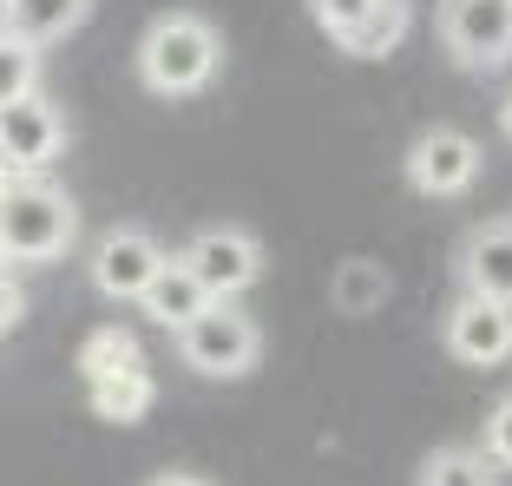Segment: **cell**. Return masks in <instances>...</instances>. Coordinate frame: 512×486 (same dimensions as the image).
<instances>
[{"mask_svg": "<svg viewBox=\"0 0 512 486\" xmlns=\"http://www.w3.org/2000/svg\"><path fill=\"white\" fill-rule=\"evenodd\" d=\"M224 73V33L191 7H171L138 33V79L158 99H197Z\"/></svg>", "mask_w": 512, "mask_h": 486, "instance_id": "obj_1", "label": "cell"}, {"mask_svg": "<svg viewBox=\"0 0 512 486\" xmlns=\"http://www.w3.org/2000/svg\"><path fill=\"white\" fill-rule=\"evenodd\" d=\"M73 237H79V204L60 184L7 178V191H0V263L46 270V263H60L73 250Z\"/></svg>", "mask_w": 512, "mask_h": 486, "instance_id": "obj_2", "label": "cell"}, {"mask_svg": "<svg viewBox=\"0 0 512 486\" xmlns=\"http://www.w3.org/2000/svg\"><path fill=\"white\" fill-rule=\"evenodd\" d=\"M171 342H178V362L204 381H243L263 362V329H256L237 303H211L191 329L171 335Z\"/></svg>", "mask_w": 512, "mask_h": 486, "instance_id": "obj_3", "label": "cell"}, {"mask_svg": "<svg viewBox=\"0 0 512 486\" xmlns=\"http://www.w3.org/2000/svg\"><path fill=\"white\" fill-rule=\"evenodd\" d=\"M434 27L447 60L467 73H493L512 60V0H440Z\"/></svg>", "mask_w": 512, "mask_h": 486, "instance_id": "obj_4", "label": "cell"}, {"mask_svg": "<svg viewBox=\"0 0 512 486\" xmlns=\"http://www.w3.org/2000/svg\"><path fill=\"white\" fill-rule=\"evenodd\" d=\"M184 270L204 283V296L211 303H237L243 289L263 276V243L250 237L243 224H204L191 243H184Z\"/></svg>", "mask_w": 512, "mask_h": 486, "instance_id": "obj_5", "label": "cell"}, {"mask_svg": "<svg viewBox=\"0 0 512 486\" xmlns=\"http://www.w3.org/2000/svg\"><path fill=\"white\" fill-rule=\"evenodd\" d=\"M66 138H73V119L40 92L0 106V165L14 178H46V165L66 152Z\"/></svg>", "mask_w": 512, "mask_h": 486, "instance_id": "obj_6", "label": "cell"}, {"mask_svg": "<svg viewBox=\"0 0 512 486\" xmlns=\"http://www.w3.org/2000/svg\"><path fill=\"white\" fill-rule=\"evenodd\" d=\"M165 263H171L165 243L151 237L145 224H112L106 237L92 243V289H99L106 303H138Z\"/></svg>", "mask_w": 512, "mask_h": 486, "instance_id": "obj_7", "label": "cell"}, {"mask_svg": "<svg viewBox=\"0 0 512 486\" xmlns=\"http://www.w3.org/2000/svg\"><path fill=\"white\" fill-rule=\"evenodd\" d=\"M480 145H473L460 125H427L414 145H407V184L421 198H460L473 178H480Z\"/></svg>", "mask_w": 512, "mask_h": 486, "instance_id": "obj_8", "label": "cell"}, {"mask_svg": "<svg viewBox=\"0 0 512 486\" xmlns=\"http://www.w3.org/2000/svg\"><path fill=\"white\" fill-rule=\"evenodd\" d=\"M440 342H447L453 362L499 368V362H512V309L460 289V296H453V309H447V322H440Z\"/></svg>", "mask_w": 512, "mask_h": 486, "instance_id": "obj_9", "label": "cell"}, {"mask_svg": "<svg viewBox=\"0 0 512 486\" xmlns=\"http://www.w3.org/2000/svg\"><path fill=\"white\" fill-rule=\"evenodd\" d=\"M453 276L467 296H486V303L512 309V217H486L460 237L453 250Z\"/></svg>", "mask_w": 512, "mask_h": 486, "instance_id": "obj_10", "label": "cell"}, {"mask_svg": "<svg viewBox=\"0 0 512 486\" xmlns=\"http://www.w3.org/2000/svg\"><path fill=\"white\" fill-rule=\"evenodd\" d=\"M138 303H145V322H158V329H191L197 316H204V309H211V296H204V283H197L191 270H184L178 257L165 263V270L151 276V289L145 296H138Z\"/></svg>", "mask_w": 512, "mask_h": 486, "instance_id": "obj_11", "label": "cell"}, {"mask_svg": "<svg viewBox=\"0 0 512 486\" xmlns=\"http://www.w3.org/2000/svg\"><path fill=\"white\" fill-rule=\"evenodd\" d=\"M394 296V276L381 257H342L329 276V303L342 309V316H375V309H388Z\"/></svg>", "mask_w": 512, "mask_h": 486, "instance_id": "obj_12", "label": "cell"}, {"mask_svg": "<svg viewBox=\"0 0 512 486\" xmlns=\"http://www.w3.org/2000/svg\"><path fill=\"white\" fill-rule=\"evenodd\" d=\"M86 14H92V0H14V7L0 14V27L20 33L27 46H53V40H66Z\"/></svg>", "mask_w": 512, "mask_h": 486, "instance_id": "obj_13", "label": "cell"}, {"mask_svg": "<svg viewBox=\"0 0 512 486\" xmlns=\"http://www.w3.org/2000/svg\"><path fill=\"white\" fill-rule=\"evenodd\" d=\"M86 395H92V414H99V421L132 427V421H145V408L158 401V381H151V368H145V362H138V368H125V375L92 381Z\"/></svg>", "mask_w": 512, "mask_h": 486, "instance_id": "obj_14", "label": "cell"}, {"mask_svg": "<svg viewBox=\"0 0 512 486\" xmlns=\"http://www.w3.org/2000/svg\"><path fill=\"white\" fill-rule=\"evenodd\" d=\"M145 355H138V335L125 329V322H106V329H92L86 342H79V381H106V375H125V368H138Z\"/></svg>", "mask_w": 512, "mask_h": 486, "instance_id": "obj_15", "label": "cell"}, {"mask_svg": "<svg viewBox=\"0 0 512 486\" xmlns=\"http://www.w3.org/2000/svg\"><path fill=\"white\" fill-rule=\"evenodd\" d=\"M414 486H499V467L480 454V447L453 441V447H434L414 473Z\"/></svg>", "mask_w": 512, "mask_h": 486, "instance_id": "obj_16", "label": "cell"}, {"mask_svg": "<svg viewBox=\"0 0 512 486\" xmlns=\"http://www.w3.org/2000/svg\"><path fill=\"white\" fill-rule=\"evenodd\" d=\"M27 92H40V46L0 27V106H14Z\"/></svg>", "mask_w": 512, "mask_h": 486, "instance_id": "obj_17", "label": "cell"}, {"mask_svg": "<svg viewBox=\"0 0 512 486\" xmlns=\"http://www.w3.org/2000/svg\"><path fill=\"white\" fill-rule=\"evenodd\" d=\"M401 40H407V0H381L375 20H368V27L355 33L342 53H348V60H388Z\"/></svg>", "mask_w": 512, "mask_h": 486, "instance_id": "obj_18", "label": "cell"}, {"mask_svg": "<svg viewBox=\"0 0 512 486\" xmlns=\"http://www.w3.org/2000/svg\"><path fill=\"white\" fill-rule=\"evenodd\" d=\"M375 7H381V0H309L316 27L329 33L335 46H348V40H355V33H362L368 20H375Z\"/></svg>", "mask_w": 512, "mask_h": 486, "instance_id": "obj_19", "label": "cell"}, {"mask_svg": "<svg viewBox=\"0 0 512 486\" xmlns=\"http://www.w3.org/2000/svg\"><path fill=\"white\" fill-rule=\"evenodd\" d=\"M480 454L493 460L499 473H512V395L493 401V414H486V427H480Z\"/></svg>", "mask_w": 512, "mask_h": 486, "instance_id": "obj_20", "label": "cell"}, {"mask_svg": "<svg viewBox=\"0 0 512 486\" xmlns=\"http://www.w3.org/2000/svg\"><path fill=\"white\" fill-rule=\"evenodd\" d=\"M20 316H27V289H20V276H7V270H0V335L14 329Z\"/></svg>", "mask_w": 512, "mask_h": 486, "instance_id": "obj_21", "label": "cell"}, {"mask_svg": "<svg viewBox=\"0 0 512 486\" xmlns=\"http://www.w3.org/2000/svg\"><path fill=\"white\" fill-rule=\"evenodd\" d=\"M145 486H217V480H204V473H184V467H171V473H151Z\"/></svg>", "mask_w": 512, "mask_h": 486, "instance_id": "obj_22", "label": "cell"}, {"mask_svg": "<svg viewBox=\"0 0 512 486\" xmlns=\"http://www.w3.org/2000/svg\"><path fill=\"white\" fill-rule=\"evenodd\" d=\"M499 132L512 138V99H506V106H499Z\"/></svg>", "mask_w": 512, "mask_h": 486, "instance_id": "obj_23", "label": "cell"}, {"mask_svg": "<svg viewBox=\"0 0 512 486\" xmlns=\"http://www.w3.org/2000/svg\"><path fill=\"white\" fill-rule=\"evenodd\" d=\"M7 178H14V171H7V165H0V191H7Z\"/></svg>", "mask_w": 512, "mask_h": 486, "instance_id": "obj_24", "label": "cell"}, {"mask_svg": "<svg viewBox=\"0 0 512 486\" xmlns=\"http://www.w3.org/2000/svg\"><path fill=\"white\" fill-rule=\"evenodd\" d=\"M7 7H14V0H0V14H7Z\"/></svg>", "mask_w": 512, "mask_h": 486, "instance_id": "obj_25", "label": "cell"}, {"mask_svg": "<svg viewBox=\"0 0 512 486\" xmlns=\"http://www.w3.org/2000/svg\"><path fill=\"white\" fill-rule=\"evenodd\" d=\"M0 270H7V263H0Z\"/></svg>", "mask_w": 512, "mask_h": 486, "instance_id": "obj_26", "label": "cell"}]
</instances>
